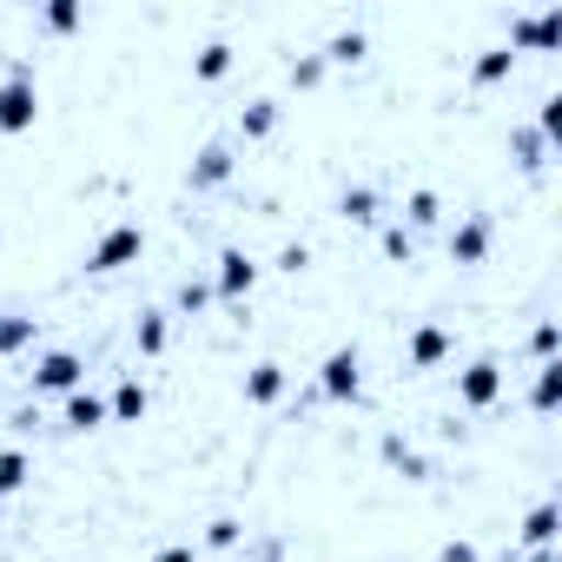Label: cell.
I'll use <instances>...</instances> for the list:
<instances>
[{"instance_id":"4","label":"cell","mask_w":562,"mask_h":562,"mask_svg":"<svg viewBox=\"0 0 562 562\" xmlns=\"http://www.w3.org/2000/svg\"><path fill=\"white\" fill-rule=\"evenodd\" d=\"M318 397L325 404H358L364 397V351L358 345H331L318 358Z\"/></svg>"},{"instance_id":"25","label":"cell","mask_w":562,"mask_h":562,"mask_svg":"<svg viewBox=\"0 0 562 562\" xmlns=\"http://www.w3.org/2000/svg\"><path fill=\"white\" fill-rule=\"evenodd\" d=\"M325 74H331V67H325V54H318V47H305V54H292V60H285V87H292V93H318V87H325Z\"/></svg>"},{"instance_id":"35","label":"cell","mask_w":562,"mask_h":562,"mask_svg":"<svg viewBox=\"0 0 562 562\" xmlns=\"http://www.w3.org/2000/svg\"><path fill=\"white\" fill-rule=\"evenodd\" d=\"M271 265H278V271H292V278H299V271L312 265V245H299V238H292V245H278V258H271Z\"/></svg>"},{"instance_id":"26","label":"cell","mask_w":562,"mask_h":562,"mask_svg":"<svg viewBox=\"0 0 562 562\" xmlns=\"http://www.w3.org/2000/svg\"><path fill=\"white\" fill-rule=\"evenodd\" d=\"M555 404H562V358L536 364V384H529V411L536 417H555Z\"/></svg>"},{"instance_id":"19","label":"cell","mask_w":562,"mask_h":562,"mask_svg":"<svg viewBox=\"0 0 562 562\" xmlns=\"http://www.w3.org/2000/svg\"><path fill=\"white\" fill-rule=\"evenodd\" d=\"M397 212H404V218H397V225H404V232H411V238H417V232H437V225H443V212H450V205H443V192H437V186H411V192H404V205H397Z\"/></svg>"},{"instance_id":"33","label":"cell","mask_w":562,"mask_h":562,"mask_svg":"<svg viewBox=\"0 0 562 562\" xmlns=\"http://www.w3.org/2000/svg\"><path fill=\"white\" fill-rule=\"evenodd\" d=\"M555 345H562V325H555V318H536V325H529V358H536V364H549V358H555Z\"/></svg>"},{"instance_id":"22","label":"cell","mask_w":562,"mask_h":562,"mask_svg":"<svg viewBox=\"0 0 562 562\" xmlns=\"http://www.w3.org/2000/svg\"><path fill=\"white\" fill-rule=\"evenodd\" d=\"M555 529H562V509H555V496H536L516 536H522V549H555Z\"/></svg>"},{"instance_id":"31","label":"cell","mask_w":562,"mask_h":562,"mask_svg":"<svg viewBox=\"0 0 562 562\" xmlns=\"http://www.w3.org/2000/svg\"><path fill=\"white\" fill-rule=\"evenodd\" d=\"M245 542V522L238 516H212L205 529H199V549H238Z\"/></svg>"},{"instance_id":"20","label":"cell","mask_w":562,"mask_h":562,"mask_svg":"<svg viewBox=\"0 0 562 562\" xmlns=\"http://www.w3.org/2000/svg\"><path fill=\"white\" fill-rule=\"evenodd\" d=\"M166 345H172V312H166V305H139V318H133V351H139V358H166Z\"/></svg>"},{"instance_id":"10","label":"cell","mask_w":562,"mask_h":562,"mask_svg":"<svg viewBox=\"0 0 562 562\" xmlns=\"http://www.w3.org/2000/svg\"><path fill=\"white\" fill-rule=\"evenodd\" d=\"M450 351H457V331L437 325V318H424V325H411V338H404V371H443Z\"/></svg>"},{"instance_id":"32","label":"cell","mask_w":562,"mask_h":562,"mask_svg":"<svg viewBox=\"0 0 562 562\" xmlns=\"http://www.w3.org/2000/svg\"><path fill=\"white\" fill-rule=\"evenodd\" d=\"M172 305H179V318H199V312L212 305V285H205V278H179V292H172Z\"/></svg>"},{"instance_id":"8","label":"cell","mask_w":562,"mask_h":562,"mask_svg":"<svg viewBox=\"0 0 562 562\" xmlns=\"http://www.w3.org/2000/svg\"><path fill=\"white\" fill-rule=\"evenodd\" d=\"M490 245H496V225H490V212H463V218L443 232V258H450L457 271H476V265L490 258Z\"/></svg>"},{"instance_id":"1","label":"cell","mask_w":562,"mask_h":562,"mask_svg":"<svg viewBox=\"0 0 562 562\" xmlns=\"http://www.w3.org/2000/svg\"><path fill=\"white\" fill-rule=\"evenodd\" d=\"M41 126V80L27 54H8V74H0V139H21Z\"/></svg>"},{"instance_id":"24","label":"cell","mask_w":562,"mask_h":562,"mask_svg":"<svg viewBox=\"0 0 562 562\" xmlns=\"http://www.w3.org/2000/svg\"><path fill=\"white\" fill-rule=\"evenodd\" d=\"M338 218L345 225H384V192L378 186H345L338 192Z\"/></svg>"},{"instance_id":"27","label":"cell","mask_w":562,"mask_h":562,"mask_svg":"<svg viewBox=\"0 0 562 562\" xmlns=\"http://www.w3.org/2000/svg\"><path fill=\"white\" fill-rule=\"evenodd\" d=\"M34 483V457L21 443H0V496H21Z\"/></svg>"},{"instance_id":"7","label":"cell","mask_w":562,"mask_h":562,"mask_svg":"<svg viewBox=\"0 0 562 562\" xmlns=\"http://www.w3.org/2000/svg\"><path fill=\"white\" fill-rule=\"evenodd\" d=\"M258 258L245 251V245H225L218 258H212V278H205V285H212V299H225V305H245L251 292H258Z\"/></svg>"},{"instance_id":"30","label":"cell","mask_w":562,"mask_h":562,"mask_svg":"<svg viewBox=\"0 0 562 562\" xmlns=\"http://www.w3.org/2000/svg\"><path fill=\"white\" fill-rule=\"evenodd\" d=\"M378 251H384L391 265H411V258H417V238H411L397 218H384V225H378Z\"/></svg>"},{"instance_id":"16","label":"cell","mask_w":562,"mask_h":562,"mask_svg":"<svg viewBox=\"0 0 562 562\" xmlns=\"http://www.w3.org/2000/svg\"><path fill=\"white\" fill-rule=\"evenodd\" d=\"M60 430H74V437H93V430H106V397L100 391H67L60 397Z\"/></svg>"},{"instance_id":"5","label":"cell","mask_w":562,"mask_h":562,"mask_svg":"<svg viewBox=\"0 0 562 562\" xmlns=\"http://www.w3.org/2000/svg\"><path fill=\"white\" fill-rule=\"evenodd\" d=\"M238 179V146L232 139H205V146H192V159H186V192H225Z\"/></svg>"},{"instance_id":"15","label":"cell","mask_w":562,"mask_h":562,"mask_svg":"<svg viewBox=\"0 0 562 562\" xmlns=\"http://www.w3.org/2000/svg\"><path fill=\"white\" fill-rule=\"evenodd\" d=\"M146 411H153L146 378H139V371H120V384H113V397H106V424H146Z\"/></svg>"},{"instance_id":"23","label":"cell","mask_w":562,"mask_h":562,"mask_svg":"<svg viewBox=\"0 0 562 562\" xmlns=\"http://www.w3.org/2000/svg\"><path fill=\"white\" fill-rule=\"evenodd\" d=\"M34 27L54 34V41H67V34L87 27V8H80V0H41V8H34Z\"/></svg>"},{"instance_id":"21","label":"cell","mask_w":562,"mask_h":562,"mask_svg":"<svg viewBox=\"0 0 562 562\" xmlns=\"http://www.w3.org/2000/svg\"><path fill=\"white\" fill-rule=\"evenodd\" d=\"M378 450H384V463H391L404 483H430V463H424V450H417L404 430H384V443H378Z\"/></svg>"},{"instance_id":"11","label":"cell","mask_w":562,"mask_h":562,"mask_svg":"<svg viewBox=\"0 0 562 562\" xmlns=\"http://www.w3.org/2000/svg\"><path fill=\"white\" fill-rule=\"evenodd\" d=\"M285 384H292V371H285V364H278V358H258V364H245L238 397H245L251 411H271L278 397H285Z\"/></svg>"},{"instance_id":"17","label":"cell","mask_w":562,"mask_h":562,"mask_svg":"<svg viewBox=\"0 0 562 562\" xmlns=\"http://www.w3.org/2000/svg\"><path fill=\"white\" fill-rule=\"evenodd\" d=\"M325 67H358V60H371V27L364 21H345V27H331L325 34Z\"/></svg>"},{"instance_id":"13","label":"cell","mask_w":562,"mask_h":562,"mask_svg":"<svg viewBox=\"0 0 562 562\" xmlns=\"http://www.w3.org/2000/svg\"><path fill=\"white\" fill-rule=\"evenodd\" d=\"M516 67H522V60H516L503 41H483V47H470V67H463V74H470V87H476V93H490V87H503Z\"/></svg>"},{"instance_id":"12","label":"cell","mask_w":562,"mask_h":562,"mask_svg":"<svg viewBox=\"0 0 562 562\" xmlns=\"http://www.w3.org/2000/svg\"><path fill=\"white\" fill-rule=\"evenodd\" d=\"M278 126H285V100H278V93H251V100L238 106V139H245V146H265Z\"/></svg>"},{"instance_id":"6","label":"cell","mask_w":562,"mask_h":562,"mask_svg":"<svg viewBox=\"0 0 562 562\" xmlns=\"http://www.w3.org/2000/svg\"><path fill=\"white\" fill-rule=\"evenodd\" d=\"M80 384H87V358H80L74 345L41 351L34 371H27V391H34V397H67V391H80Z\"/></svg>"},{"instance_id":"28","label":"cell","mask_w":562,"mask_h":562,"mask_svg":"<svg viewBox=\"0 0 562 562\" xmlns=\"http://www.w3.org/2000/svg\"><path fill=\"white\" fill-rule=\"evenodd\" d=\"M41 338V318L34 312H0V358H14Z\"/></svg>"},{"instance_id":"29","label":"cell","mask_w":562,"mask_h":562,"mask_svg":"<svg viewBox=\"0 0 562 562\" xmlns=\"http://www.w3.org/2000/svg\"><path fill=\"white\" fill-rule=\"evenodd\" d=\"M529 126L549 139V153L562 146V93H555V87H542V100H536V120H529Z\"/></svg>"},{"instance_id":"3","label":"cell","mask_w":562,"mask_h":562,"mask_svg":"<svg viewBox=\"0 0 562 562\" xmlns=\"http://www.w3.org/2000/svg\"><path fill=\"white\" fill-rule=\"evenodd\" d=\"M146 258V225L139 218H113L93 245H87V278H113V271H126V265H139Z\"/></svg>"},{"instance_id":"34","label":"cell","mask_w":562,"mask_h":562,"mask_svg":"<svg viewBox=\"0 0 562 562\" xmlns=\"http://www.w3.org/2000/svg\"><path fill=\"white\" fill-rule=\"evenodd\" d=\"M437 562H483V549L470 536H450V542H437Z\"/></svg>"},{"instance_id":"2","label":"cell","mask_w":562,"mask_h":562,"mask_svg":"<svg viewBox=\"0 0 562 562\" xmlns=\"http://www.w3.org/2000/svg\"><path fill=\"white\" fill-rule=\"evenodd\" d=\"M503 47L522 60V54H562V0H542V8H509L503 14Z\"/></svg>"},{"instance_id":"14","label":"cell","mask_w":562,"mask_h":562,"mask_svg":"<svg viewBox=\"0 0 562 562\" xmlns=\"http://www.w3.org/2000/svg\"><path fill=\"white\" fill-rule=\"evenodd\" d=\"M509 166L522 172V179H549V166H555V153H549V139L522 120V126H509Z\"/></svg>"},{"instance_id":"36","label":"cell","mask_w":562,"mask_h":562,"mask_svg":"<svg viewBox=\"0 0 562 562\" xmlns=\"http://www.w3.org/2000/svg\"><path fill=\"white\" fill-rule=\"evenodd\" d=\"M146 562H199V542H159Z\"/></svg>"},{"instance_id":"9","label":"cell","mask_w":562,"mask_h":562,"mask_svg":"<svg viewBox=\"0 0 562 562\" xmlns=\"http://www.w3.org/2000/svg\"><path fill=\"white\" fill-rule=\"evenodd\" d=\"M503 384H509V378H503V358L483 351V358H470V364L457 371V404H463V411H496V404H503Z\"/></svg>"},{"instance_id":"37","label":"cell","mask_w":562,"mask_h":562,"mask_svg":"<svg viewBox=\"0 0 562 562\" xmlns=\"http://www.w3.org/2000/svg\"><path fill=\"white\" fill-rule=\"evenodd\" d=\"M251 562H292V555H285V542H265V549H258Z\"/></svg>"},{"instance_id":"18","label":"cell","mask_w":562,"mask_h":562,"mask_svg":"<svg viewBox=\"0 0 562 562\" xmlns=\"http://www.w3.org/2000/svg\"><path fill=\"white\" fill-rule=\"evenodd\" d=\"M232 67H238V47H232L225 34H205V41L192 47V80H199V87H218Z\"/></svg>"}]
</instances>
